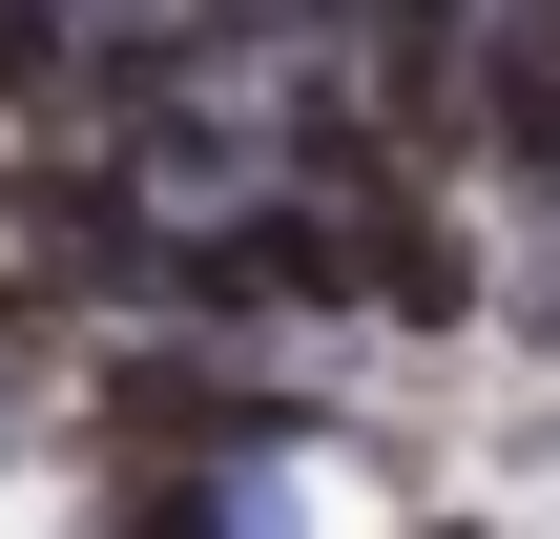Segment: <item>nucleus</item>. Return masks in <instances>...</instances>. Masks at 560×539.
Instances as JSON below:
<instances>
[{
  "label": "nucleus",
  "instance_id": "nucleus-1",
  "mask_svg": "<svg viewBox=\"0 0 560 539\" xmlns=\"http://www.w3.org/2000/svg\"><path fill=\"white\" fill-rule=\"evenodd\" d=\"M62 457L125 478V457H353V395L291 374V332H187V312H125L62 353Z\"/></svg>",
  "mask_w": 560,
  "mask_h": 539
},
{
  "label": "nucleus",
  "instance_id": "nucleus-2",
  "mask_svg": "<svg viewBox=\"0 0 560 539\" xmlns=\"http://www.w3.org/2000/svg\"><path fill=\"white\" fill-rule=\"evenodd\" d=\"M478 312H499V249H478L457 166H416V145H353V332H416V353H457Z\"/></svg>",
  "mask_w": 560,
  "mask_h": 539
},
{
  "label": "nucleus",
  "instance_id": "nucleus-3",
  "mask_svg": "<svg viewBox=\"0 0 560 539\" xmlns=\"http://www.w3.org/2000/svg\"><path fill=\"white\" fill-rule=\"evenodd\" d=\"M457 187L560 208V0H478V83H457Z\"/></svg>",
  "mask_w": 560,
  "mask_h": 539
},
{
  "label": "nucleus",
  "instance_id": "nucleus-4",
  "mask_svg": "<svg viewBox=\"0 0 560 539\" xmlns=\"http://www.w3.org/2000/svg\"><path fill=\"white\" fill-rule=\"evenodd\" d=\"M104 21H125V0H0V125H62V83H83Z\"/></svg>",
  "mask_w": 560,
  "mask_h": 539
},
{
  "label": "nucleus",
  "instance_id": "nucleus-5",
  "mask_svg": "<svg viewBox=\"0 0 560 539\" xmlns=\"http://www.w3.org/2000/svg\"><path fill=\"white\" fill-rule=\"evenodd\" d=\"M478 332H520V353H540V374H560V208H540V249L499 270V312H478Z\"/></svg>",
  "mask_w": 560,
  "mask_h": 539
},
{
  "label": "nucleus",
  "instance_id": "nucleus-6",
  "mask_svg": "<svg viewBox=\"0 0 560 539\" xmlns=\"http://www.w3.org/2000/svg\"><path fill=\"white\" fill-rule=\"evenodd\" d=\"M21 436H42V395H21V374H0V457H21Z\"/></svg>",
  "mask_w": 560,
  "mask_h": 539
},
{
  "label": "nucleus",
  "instance_id": "nucleus-7",
  "mask_svg": "<svg viewBox=\"0 0 560 539\" xmlns=\"http://www.w3.org/2000/svg\"><path fill=\"white\" fill-rule=\"evenodd\" d=\"M416 539H499V519H416Z\"/></svg>",
  "mask_w": 560,
  "mask_h": 539
}]
</instances>
